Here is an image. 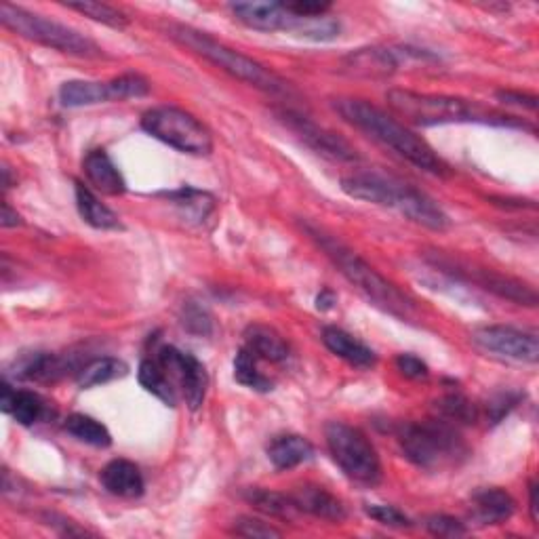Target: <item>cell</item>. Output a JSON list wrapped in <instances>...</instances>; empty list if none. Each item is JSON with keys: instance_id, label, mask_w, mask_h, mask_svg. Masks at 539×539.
<instances>
[{"instance_id": "7", "label": "cell", "mask_w": 539, "mask_h": 539, "mask_svg": "<svg viewBox=\"0 0 539 539\" xmlns=\"http://www.w3.org/2000/svg\"><path fill=\"white\" fill-rule=\"evenodd\" d=\"M0 22L11 32L28 38L43 47L55 49L59 53L66 55H76V57H102L104 49L97 43H93L91 38L81 34L78 30L64 26L53 19L32 13L24 7H17L11 3L0 5Z\"/></svg>"}, {"instance_id": "35", "label": "cell", "mask_w": 539, "mask_h": 539, "mask_svg": "<svg viewBox=\"0 0 539 539\" xmlns=\"http://www.w3.org/2000/svg\"><path fill=\"white\" fill-rule=\"evenodd\" d=\"M108 83L112 91V102H123V99H133V97H146L150 93V83L139 74H123Z\"/></svg>"}, {"instance_id": "22", "label": "cell", "mask_w": 539, "mask_h": 539, "mask_svg": "<svg viewBox=\"0 0 539 539\" xmlns=\"http://www.w3.org/2000/svg\"><path fill=\"white\" fill-rule=\"evenodd\" d=\"M468 276L476 285H481L483 289L497 293L499 297H506V299H510V302H516L521 306L523 304L525 306L537 304V293L531 287L514 281V278L495 274V272H487V270H468Z\"/></svg>"}, {"instance_id": "16", "label": "cell", "mask_w": 539, "mask_h": 539, "mask_svg": "<svg viewBox=\"0 0 539 539\" xmlns=\"http://www.w3.org/2000/svg\"><path fill=\"white\" fill-rule=\"evenodd\" d=\"M83 171L89 179V184L95 186V190H99L102 194L121 196L127 192V182L123 173L118 171L108 152L102 148L87 152V156L83 158Z\"/></svg>"}, {"instance_id": "34", "label": "cell", "mask_w": 539, "mask_h": 539, "mask_svg": "<svg viewBox=\"0 0 539 539\" xmlns=\"http://www.w3.org/2000/svg\"><path fill=\"white\" fill-rule=\"evenodd\" d=\"M68 9L83 13L85 17L93 19V22L106 24L112 28H125L129 24V19L123 11H118L106 3H70Z\"/></svg>"}, {"instance_id": "8", "label": "cell", "mask_w": 539, "mask_h": 539, "mask_svg": "<svg viewBox=\"0 0 539 539\" xmlns=\"http://www.w3.org/2000/svg\"><path fill=\"white\" fill-rule=\"evenodd\" d=\"M325 438L333 462L342 468L350 481L367 487L382 481V459L363 430L344 422H329Z\"/></svg>"}, {"instance_id": "37", "label": "cell", "mask_w": 539, "mask_h": 539, "mask_svg": "<svg viewBox=\"0 0 539 539\" xmlns=\"http://www.w3.org/2000/svg\"><path fill=\"white\" fill-rule=\"evenodd\" d=\"M232 533L241 537H281V531L276 527L251 516H241L238 521H234Z\"/></svg>"}, {"instance_id": "27", "label": "cell", "mask_w": 539, "mask_h": 539, "mask_svg": "<svg viewBox=\"0 0 539 539\" xmlns=\"http://www.w3.org/2000/svg\"><path fill=\"white\" fill-rule=\"evenodd\" d=\"M139 384L146 388V392L154 394L158 401H163L167 407H175L177 405V392L171 386L169 377L165 373V369L158 363V358L154 354L142 358V363H139Z\"/></svg>"}, {"instance_id": "15", "label": "cell", "mask_w": 539, "mask_h": 539, "mask_svg": "<svg viewBox=\"0 0 539 539\" xmlns=\"http://www.w3.org/2000/svg\"><path fill=\"white\" fill-rule=\"evenodd\" d=\"M291 499L295 502L299 512H308L316 518H323V521L342 523V521H346V516H348V510H346L342 499L335 497L333 493H329L323 487L304 485V487L295 489V493H291Z\"/></svg>"}, {"instance_id": "19", "label": "cell", "mask_w": 539, "mask_h": 539, "mask_svg": "<svg viewBox=\"0 0 539 539\" xmlns=\"http://www.w3.org/2000/svg\"><path fill=\"white\" fill-rule=\"evenodd\" d=\"M516 502L499 487L481 489L472 495V514L481 525H502L514 514Z\"/></svg>"}, {"instance_id": "1", "label": "cell", "mask_w": 539, "mask_h": 539, "mask_svg": "<svg viewBox=\"0 0 539 539\" xmlns=\"http://www.w3.org/2000/svg\"><path fill=\"white\" fill-rule=\"evenodd\" d=\"M335 110L346 123H350L358 131L367 133L369 137L377 139L379 144L388 146L390 150H394L398 156H403L405 161H409L417 169H422L432 175H441V177L451 175L449 165L424 142L422 137L409 131L403 123H398L394 116L386 114L384 110L375 108L369 102H363V99H352V97L335 99Z\"/></svg>"}, {"instance_id": "32", "label": "cell", "mask_w": 539, "mask_h": 539, "mask_svg": "<svg viewBox=\"0 0 539 539\" xmlns=\"http://www.w3.org/2000/svg\"><path fill=\"white\" fill-rule=\"evenodd\" d=\"M127 365L123 361H118V358H97V361H91L89 365H85L78 373V386L83 390L85 388H95L102 386L108 382H114L118 377L127 375Z\"/></svg>"}, {"instance_id": "10", "label": "cell", "mask_w": 539, "mask_h": 539, "mask_svg": "<svg viewBox=\"0 0 539 539\" xmlns=\"http://www.w3.org/2000/svg\"><path fill=\"white\" fill-rule=\"evenodd\" d=\"M154 356L165 369L177 396H182L186 401L188 409L192 411L201 409L205 403L207 388H209V375H207L205 365L190 352H184L175 346L158 348Z\"/></svg>"}, {"instance_id": "44", "label": "cell", "mask_w": 539, "mask_h": 539, "mask_svg": "<svg viewBox=\"0 0 539 539\" xmlns=\"http://www.w3.org/2000/svg\"><path fill=\"white\" fill-rule=\"evenodd\" d=\"M537 485L535 483H531V487H529V510H531V521H533V525H537V521H539V516H537Z\"/></svg>"}, {"instance_id": "43", "label": "cell", "mask_w": 539, "mask_h": 539, "mask_svg": "<svg viewBox=\"0 0 539 539\" xmlns=\"http://www.w3.org/2000/svg\"><path fill=\"white\" fill-rule=\"evenodd\" d=\"M335 302H337L335 295H333L331 291L325 289L321 295L316 297V308H318V310H323V312H327V310H331V308L335 306Z\"/></svg>"}, {"instance_id": "3", "label": "cell", "mask_w": 539, "mask_h": 539, "mask_svg": "<svg viewBox=\"0 0 539 539\" xmlns=\"http://www.w3.org/2000/svg\"><path fill=\"white\" fill-rule=\"evenodd\" d=\"M388 106L405 118L407 123L417 127H436V125H459V123H485V125H504V127H523L525 123L514 116L499 114L483 108L476 102H468L462 97L417 93L409 89H392L386 95Z\"/></svg>"}, {"instance_id": "28", "label": "cell", "mask_w": 539, "mask_h": 539, "mask_svg": "<svg viewBox=\"0 0 539 539\" xmlns=\"http://www.w3.org/2000/svg\"><path fill=\"white\" fill-rule=\"evenodd\" d=\"M64 430L72 438H76V441H81V443H85L89 447H95V449H106V447L112 445L110 430L102 422H97V419L91 417V415L72 413L66 419Z\"/></svg>"}, {"instance_id": "17", "label": "cell", "mask_w": 539, "mask_h": 539, "mask_svg": "<svg viewBox=\"0 0 539 539\" xmlns=\"http://www.w3.org/2000/svg\"><path fill=\"white\" fill-rule=\"evenodd\" d=\"M104 489L116 497L135 499L144 493V474L129 459H112L99 474Z\"/></svg>"}, {"instance_id": "42", "label": "cell", "mask_w": 539, "mask_h": 539, "mask_svg": "<svg viewBox=\"0 0 539 539\" xmlns=\"http://www.w3.org/2000/svg\"><path fill=\"white\" fill-rule=\"evenodd\" d=\"M0 224L3 228H17L22 226V215L11 209L9 203H3V215H0Z\"/></svg>"}, {"instance_id": "23", "label": "cell", "mask_w": 539, "mask_h": 539, "mask_svg": "<svg viewBox=\"0 0 539 539\" xmlns=\"http://www.w3.org/2000/svg\"><path fill=\"white\" fill-rule=\"evenodd\" d=\"M76 207H78V213H81V217L85 219V222L95 228V230H121L123 224L121 219H118V215L106 207L99 198L81 182H76Z\"/></svg>"}, {"instance_id": "25", "label": "cell", "mask_w": 539, "mask_h": 539, "mask_svg": "<svg viewBox=\"0 0 539 539\" xmlns=\"http://www.w3.org/2000/svg\"><path fill=\"white\" fill-rule=\"evenodd\" d=\"M59 102L66 108H85L112 102L110 83L97 81H68L59 89Z\"/></svg>"}, {"instance_id": "21", "label": "cell", "mask_w": 539, "mask_h": 539, "mask_svg": "<svg viewBox=\"0 0 539 539\" xmlns=\"http://www.w3.org/2000/svg\"><path fill=\"white\" fill-rule=\"evenodd\" d=\"M0 407L22 426H34L36 422H41V417L45 415V403L41 396L28 390H13L7 382L3 384V401H0Z\"/></svg>"}, {"instance_id": "20", "label": "cell", "mask_w": 539, "mask_h": 539, "mask_svg": "<svg viewBox=\"0 0 539 539\" xmlns=\"http://www.w3.org/2000/svg\"><path fill=\"white\" fill-rule=\"evenodd\" d=\"M314 457V447L308 438L299 434H283L272 438L268 445V459L276 470H293L310 462Z\"/></svg>"}, {"instance_id": "36", "label": "cell", "mask_w": 539, "mask_h": 539, "mask_svg": "<svg viewBox=\"0 0 539 539\" xmlns=\"http://www.w3.org/2000/svg\"><path fill=\"white\" fill-rule=\"evenodd\" d=\"M367 516H371L373 521H377L379 525H386L392 529H407L411 527L409 518L394 506H386V504H367L365 506Z\"/></svg>"}, {"instance_id": "40", "label": "cell", "mask_w": 539, "mask_h": 539, "mask_svg": "<svg viewBox=\"0 0 539 539\" xmlns=\"http://www.w3.org/2000/svg\"><path fill=\"white\" fill-rule=\"evenodd\" d=\"M396 369L409 379H426L430 373L428 365L422 361V358H417L415 354H398L396 356Z\"/></svg>"}, {"instance_id": "38", "label": "cell", "mask_w": 539, "mask_h": 539, "mask_svg": "<svg viewBox=\"0 0 539 539\" xmlns=\"http://www.w3.org/2000/svg\"><path fill=\"white\" fill-rule=\"evenodd\" d=\"M182 323L188 331L196 335H209L211 333V316L207 314L205 308L196 306V304H186L184 314H182Z\"/></svg>"}, {"instance_id": "5", "label": "cell", "mask_w": 539, "mask_h": 539, "mask_svg": "<svg viewBox=\"0 0 539 539\" xmlns=\"http://www.w3.org/2000/svg\"><path fill=\"white\" fill-rule=\"evenodd\" d=\"M308 232L318 243V247H321L331 262L339 268V272H342L354 287L361 289L375 306L386 310L392 316L411 318V314L415 312L411 299L403 291H398L390 281H386L363 257H358L352 249L339 243L337 238L321 230L308 226Z\"/></svg>"}, {"instance_id": "14", "label": "cell", "mask_w": 539, "mask_h": 539, "mask_svg": "<svg viewBox=\"0 0 539 539\" xmlns=\"http://www.w3.org/2000/svg\"><path fill=\"white\" fill-rule=\"evenodd\" d=\"M398 68V55L392 49L371 47V49H358L344 57L342 70L356 78H388Z\"/></svg>"}, {"instance_id": "24", "label": "cell", "mask_w": 539, "mask_h": 539, "mask_svg": "<svg viewBox=\"0 0 539 539\" xmlns=\"http://www.w3.org/2000/svg\"><path fill=\"white\" fill-rule=\"evenodd\" d=\"M245 346L268 363H285L289 358L285 339L266 325H251L245 331Z\"/></svg>"}, {"instance_id": "4", "label": "cell", "mask_w": 539, "mask_h": 539, "mask_svg": "<svg viewBox=\"0 0 539 539\" xmlns=\"http://www.w3.org/2000/svg\"><path fill=\"white\" fill-rule=\"evenodd\" d=\"M398 443L413 466L428 472L459 468L470 457L464 436L447 419L407 422L398 430Z\"/></svg>"}, {"instance_id": "12", "label": "cell", "mask_w": 539, "mask_h": 539, "mask_svg": "<svg viewBox=\"0 0 539 539\" xmlns=\"http://www.w3.org/2000/svg\"><path fill=\"white\" fill-rule=\"evenodd\" d=\"M472 342L491 354L510 358L518 363H531L539 361V342L535 333H527L514 327L504 325H491L481 327L472 333Z\"/></svg>"}, {"instance_id": "11", "label": "cell", "mask_w": 539, "mask_h": 539, "mask_svg": "<svg viewBox=\"0 0 539 539\" xmlns=\"http://www.w3.org/2000/svg\"><path fill=\"white\" fill-rule=\"evenodd\" d=\"M232 15L238 22L257 32H285L297 38H308L310 17L293 15L285 3H234Z\"/></svg>"}, {"instance_id": "6", "label": "cell", "mask_w": 539, "mask_h": 539, "mask_svg": "<svg viewBox=\"0 0 539 539\" xmlns=\"http://www.w3.org/2000/svg\"><path fill=\"white\" fill-rule=\"evenodd\" d=\"M169 34H171L173 41L188 47L196 55L209 59L211 64L222 68L230 76L238 78V81H243L251 87H257V89H262V91L272 93V95H287L289 93V87L283 78H278L274 72L266 70L262 64L253 62L251 57L238 53L222 43H217L215 38H211L207 32L194 30L190 26H171Z\"/></svg>"}, {"instance_id": "33", "label": "cell", "mask_w": 539, "mask_h": 539, "mask_svg": "<svg viewBox=\"0 0 539 539\" xmlns=\"http://www.w3.org/2000/svg\"><path fill=\"white\" fill-rule=\"evenodd\" d=\"M436 409L441 411L443 419L451 424H474L476 422V407L470 403L464 394H447L441 398V403L436 405Z\"/></svg>"}, {"instance_id": "31", "label": "cell", "mask_w": 539, "mask_h": 539, "mask_svg": "<svg viewBox=\"0 0 539 539\" xmlns=\"http://www.w3.org/2000/svg\"><path fill=\"white\" fill-rule=\"evenodd\" d=\"M165 196L186 217H192L194 222H205L215 207V198L211 194L194 190V188H182V190H175V192H167Z\"/></svg>"}, {"instance_id": "29", "label": "cell", "mask_w": 539, "mask_h": 539, "mask_svg": "<svg viewBox=\"0 0 539 539\" xmlns=\"http://www.w3.org/2000/svg\"><path fill=\"white\" fill-rule=\"evenodd\" d=\"M259 361H262V358L251 352L247 346H243L234 358V379L249 390L270 392L274 388V382L259 369Z\"/></svg>"}, {"instance_id": "39", "label": "cell", "mask_w": 539, "mask_h": 539, "mask_svg": "<svg viewBox=\"0 0 539 539\" xmlns=\"http://www.w3.org/2000/svg\"><path fill=\"white\" fill-rule=\"evenodd\" d=\"M426 527H428V531L432 535H438V537H459V535L468 533L464 523H459L457 518H451V516H445V514L430 516L426 521Z\"/></svg>"}, {"instance_id": "30", "label": "cell", "mask_w": 539, "mask_h": 539, "mask_svg": "<svg viewBox=\"0 0 539 539\" xmlns=\"http://www.w3.org/2000/svg\"><path fill=\"white\" fill-rule=\"evenodd\" d=\"M245 499L259 512H264L274 518H283V521H293V518L299 514L291 495H283L270 489H259V487L247 489Z\"/></svg>"}, {"instance_id": "13", "label": "cell", "mask_w": 539, "mask_h": 539, "mask_svg": "<svg viewBox=\"0 0 539 539\" xmlns=\"http://www.w3.org/2000/svg\"><path fill=\"white\" fill-rule=\"evenodd\" d=\"M281 121L299 135V139H304V142L316 150L318 154L335 158V161H356V150L346 142L344 137H339L337 133L312 123L310 118L297 114V112H283Z\"/></svg>"}, {"instance_id": "41", "label": "cell", "mask_w": 539, "mask_h": 539, "mask_svg": "<svg viewBox=\"0 0 539 539\" xmlns=\"http://www.w3.org/2000/svg\"><path fill=\"white\" fill-rule=\"evenodd\" d=\"M497 99L506 106H516L525 110H535L537 108V97L521 91H497Z\"/></svg>"}, {"instance_id": "26", "label": "cell", "mask_w": 539, "mask_h": 539, "mask_svg": "<svg viewBox=\"0 0 539 539\" xmlns=\"http://www.w3.org/2000/svg\"><path fill=\"white\" fill-rule=\"evenodd\" d=\"M17 377L28 382H55L57 377L66 373V361L55 354L36 352L28 354L17 363Z\"/></svg>"}, {"instance_id": "2", "label": "cell", "mask_w": 539, "mask_h": 539, "mask_svg": "<svg viewBox=\"0 0 539 539\" xmlns=\"http://www.w3.org/2000/svg\"><path fill=\"white\" fill-rule=\"evenodd\" d=\"M342 190L356 201H365L379 207H390L409 217L411 222L434 232H445L451 219L445 209L438 205L426 192L413 188L411 184L398 182L396 177L375 171L352 173L342 179Z\"/></svg>"}, {"instance_id": "18", "label": "cell", "mask_w": 539, "mask_h": 539, "mask_svg": "<svg viewBox=\"0 0 539 539\" xmlns=\"http://www.w3.org/2000/svg\"><path fill=\"white\" fill-rule=\"evenodd\" d=\"M323 344L337 356L356 369H371L377 365L375 352L365 346L361 339H356L348 331L339 327L323 329Z\"/></svg>"}, {"instance_id": "9", "label": "cell", "mask_w": 539, "mask_h": 539, "mask_svg": "<svg viewBox=\"0 0 539 539\" xmlns=\"http://www.w3.org/2000/svg\"><path fill=\"white\" fill-rule=\"evenodd\" d=\"M142 129L158 142L190 156H207L213 150L209 129L190 112L173 106L148 110L142 116Z\"/></svg>"}]
</instances>
